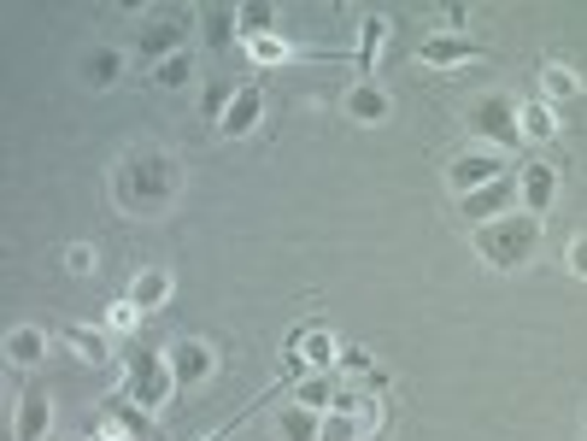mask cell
<instances>
[{"label":"cell","instance_id":"25","mask_svg":"<svg viewBox=\"0 0 587 441\" xmlns=\"http://www.w3.org/2000/svg\"><path fill=\"white\" fill-rule=\"evenodd\" d=\"M188 82H195V59L188 54H170L165 65H153V89L177 95V89H188Z\"/></svg>","mask_w":587,"mask_h":441},{"label":"cell","instance_id":"31","mask_svg":"<svg viewBox=\"0 0 587 441\" xmlns=\"http://www.w3.org/2000/svg\"><path fill=\"white\" fill-rule=\"evenodd\" d=\"M65 271H71V277H89V271H95V247L71 242V247H65Z\"/></svg>","mask_w":587,"mask_h":441},{"label":"cell","instance_id":"11","mask_svg":"<svg viewBox=\"0 0 587 441\" xmlns=\"http://www.w3.org/2000/svg\"><path fill=\"white\" fill-rule=\"evenodd\" d=\"M77 82H82V89H118V82H124V54H118L112 42L82 47V59H77Z\"/></svg>","mask_w":587,"mask_h":441},{"label":"cell","instance_id":"1","mask_svg":"<svg viewBox=\"0 0 587 441\" xmlns=\"http://www.w3.org/2000/svg\"><path fill=\"white\" fill-rule=\"evenodd\" d=\"M182 195V159L165 142H135L112 165V200L130 218H165Z\"/></svg>","mask_w":587,"mask_h":441},{"label":"cell","instance_id":"29","mask_svg":"<svg viewBox=\"0 0 587 441\" xmlns=\"http://www.w3.org/2000/svg\"><path fill=\"white\" fill-rule=\"evenodd\" d=\"M135 324H142V312H135L130 300H112V307H107V330H112V335H130Z\"/></svg>","mask_w":587,"mask_h":441},{"label":"cell","instance_id":"9","mask_svg":"<svg viewBox=\"0 0 587 441\" xmlns=\"http://www.w3.org/2000/svg\"><path fill=\"white\" fill-rule=\"evenodd\" d=\"M552 200H558V165H552V159H529L523 172H517V207L534 212V218H546Z\"/></svg>","mask_w":587,"mask_h":441},{"label":"cell","instance_id":"33","mask_svg":"<svg viewBox=\"0 0 587 441\" xmlns=\"http://www.w3.org/2000/svg\"><path fill=\"white\" fill-rule=\"evenodd\" d=\"M230 36H235V12H212V19H206V42L223 47Z\"/></svg>","mask_w":587,"mask_h":441},{"label":"cell","instance_id":"3","mask_svg":"<svg viewBox=\"0 0 587 441\" xmlns=\"http://www.w3.org/2000/svg\"><path fill=\"white\" fill-rule=\"evenodd\" d=\"M124 395L147 412H159L177 395V377H170V360L159 348H124Z\"/></svg>","mask_w":587,"mask_h":441},{"label":"cell","instance_id":"35","mask_svg":"<svg viewBox=\"0 0 587 441\" xmlns=\"http://www.w3.org/2000/svg\"><path fill=\"white\" fill-rule=\"evenodd\" d=\"M71 441H95V436H71Z\"/></svg>","mask_w":587,"mask_h":441},{"label":"cell","instance_id":"21","mask_svg":"<svg viewBox=\"0 0 587 441\" xmlns=\"http://www.w3.org/2000/svg\"><path fill=\"white\" fill-rule=\"evenodd\" d=\"M7 360L12 365H42L47 360V335L36 324H12L7 330Z\"/></svg>","mask_w":587,"mask_h":441},{"label":"cell","instance_id":"24","mask_svg":"<svg viewBox=\"0 0 587 441\" xmlns=\"http://www.w3.org/2000/svg\"><path fill=\"white\" fill-rule=\"evenodd\" d=\"M335 395H341V388H335L330 377H323V371H306V377L294 383V400H300V406H312V412H330Z\"/></svg>","mask_w":587,"mask_h":441},{"label":"cell","instance_id":"7","mask_svg":"<svg viewBox=\"0 0 587 441\" xmlns=\"http://www.w3.org/2000/svg\"><path fill=\"white\" fill-rule=\"evenodd\" d=\"M165 360H170L177 388H200V383H212V371H218V348L200 342V335H182V342L165 348Z\"/></svg>","mask_w":587,"mask_h":441},{"label":"cell","instance_id":"28","mask_svg":"<svg viewBox=\"0 0 587 441\" xmlns=\"http://www.w3.org/2000/svg\"><path fill=\"white\" fill-rule=\"evenodd\" d=\"M247 54H253L258 65H283V59L294 54V47H288L283 36H253V42H247Z\"/></svg>","mask_w":587,"mask_h":441},{"label":"cell","instance_id":"18","mask_svg":"<svg viewBox=\"0 0 587 441\" xmlns=\"http://www.w3.org/2000/svg\"><path fill=\"white\" fill-rule=\"evenodd\" d=\"M47 423H54V400H47V395H24L19 412H12V441H42Z\"/></svg>","mask_w":587,"mask_h":441},{"label":"cell","instance_id":"5","mask_svg":"<svg viewBox=\"0 0 587 441\" xmlns=\"http://www.w3.org/2000/svg\"><path fill=\"white\" fill-rule=\"evenodd\" d=\"M182 42H188V12L182 7L153 12V19H142V30H135V59L165 65L170 54H182Z\"/></svg>","mask_w":587,"mask_h":441},{"label":"cell","instance_id":"26","mask_svg":"<svg viewBox=\"0 0 587 441\" xmlns=\"http://www.w3.org/2000/svg\"><path fill=\"white\" fill-rule=\"evenodd\" d=\"M383 36H388V24L370 12V19H365V30H358V54H353V65H358V71H370V65H376V47H383Z\"/></svg>","mask_w":587,"mask_h":441},{"label":"cell","instance_id":"20","mask_svg":"<svg viewBox=\"0 0 587 441\" xmlns=\"http://www.w3.org/2000/svg\"><path fill=\"white\" fill-rule=\"evenodd\" d=\"M582 89H587V82H582L576 71H569V65H558V59H552V65H541V100H546V107H564V100H582Z\"/></svg>","mask_w":587,"mask_h":441},{"label":"cell","instance_id":"23","mask_svg":"<svg viewBox=\"0 0 587 441\" xmlns=\"http://www.w3.org/2000/svg\"><path fill=\"white\" fill-rule=\"evenodd\" d=\"M276 7H270V0H241V7H235V30H241V36H276Z\"/></svg>","mask_w":587,"mask_h":441},{"label":"cell","instance_id":"10","mask_svg":"<svg viewBox=\"0 0 587 441\" xmlns=\"http://www.w3.org/2000/svg\"><path fill=\"white\" fill-rule=\"evenodd\" d=\"M100 430L118 436V441H147L153 436V412H147V406H135L130 395H112L107 406H100Z\"/></svg>","mask_w":587,"mask_h":441},{"label":"cell","instance_id":"32","mask_svg":"<svg viewBox=\"0 0 587 441\" xmlns=\"http://www.w3.org/2000/svg\"><path fill=\"white\" fill-rule=\"evenodd\" d=\"M564 265H569V277H582V283H587V230H582V235H569Z\"/></svg>","mask_w":587,"mask_h":441},{"label":"cell","instance_id":"17","mask_svg":"<svg viewBox=\"0 0 587 441\" xmlns=\"http://www.w3.org/2000/svg\"><path fill=\"white\" fill-rule=\"evenodd\" d=\"M388 112H394V100H388L383 82H353L347 89V118L353 124H383Z\"/></svg>","mask_w":587,"mask_h":441},{"label":"cell","instance_id":"27","mask_svg":"<svg viewBox=\"0 0 587 441\" xmlns=\"http://www.w3.org/2000/svg\"><path fill=\"white\" fill-rule=\"evenodd\" d=\"M318 441H365V423L353 412H323V436Z\"/></svg>","mask_w":587,"mask_h":441},{"label":"cell","instance_id":"34","mask_svg":"<svg viewBox=\"0 0 587 441\" xmlns=\"http://www.w3.org/2000/svg\"><path fill=\"white\" fill-rule=\"evenodd\" d=\"M235 423H241V418H235ZM235 423H223V430H218V436H206V441H230V430H235Z\"/></svg>","mask_w":587,"mask_h":441},{"label":"cell","instance_id":"8","mask_svg":"<svg viewBox=\"0 0 587 441\" xmlns=\"http://www.w3.org/2000/svg\"><path fill=\"white\" fill-rule=\"evenodd\" d=\"M517 207V172H506L499 183H488V189H470L458 200V218L464 224H494V218H506Z\"/></svg>","mask_w":587,"mask_h":441},{"label":"cell","instance_id":"2","mask_svg":"<svg viewBox=\"0 0 587 441\" xmlns=\"http://www.w3.org/2000/svg\"><path fill=\"white\" fill-rule=\"evenodd\" d=\"M541 235H546V218L517 207L506 218H494V224H476V260L488 271H523L541 253Z\"/></svg>","mask_w":587,"mask_h":441},{"label":"cell","instance_id":"14","mask_svg":"<svg viewBox=\"0 0 587 441\" xmlns=\"http://www.w3.org/2000/svg\"><path fill=\"white\" fill-rule=\"evenodd\" d=\"M170 288H177V283H170V271H159V265H147V271H135V277H130V288H124V300H130V307L135 312H159L165 307V300H170Z\"/></svg>","mask_w":587,"mask_h":441},{"label":"cell","instance_id":"19","mask_svg":"<svg viewBox=\"0 0 587 441\" xmlns=\"http://www.w3.org/2000/svg\"><path fill=\"white\" fill-rule=\"evenodd\" d=\"M276 436L283 441H318L323 436V412H312V406H283V412H276Z\"/></svg>","mask_w":587,"mask_h":441},{"label":"cell","instance_id":"30","mask_svg":"<svg viewBox=\"0 0 587 441\" xmlns=\"http://www.w3.org/2000/svg\"><path fill=\"white\" fill-rule=\"evenodd\" d=\"M335 365L347 371V377H370V371H376V360H370L365 348H341V353H335Z\"/></svg>","mask_w":587,"mask_h":441},{"label":"cell","instance_id":"13","mask_svg":"<svg viewBox=\"0 0 587 441\" xmlns=\"http://www.w3.org/2000/svg\"><path fill=\"white\" fill-rule=\"evenodd\" d=\"M335 353H341V342L323 324H312V330H294L288 335V360H300L306 371H323V365H335Z\"/></svg>","mask_w":587,"mask_h":441},{"label":"cell","instance_id":"4","mask_svg":"<svg viewBox=\"0 0 587 441\" xmlns=\"http://www.w3.org/2000/svg\"><path fill=\"white\" fill-rule=\"evenodd\" d=\"M517 112H523V107H517V100L511 95H481L476 100V107H470V130L481 135V142H488L494 147V154H517V147H523V124H517Z\"/></svg>","mask_w":587,"mask_h":441},{"label":"cell","instance_id":"15","mask_svg":"<svg viewBox=\"0 0 587 441\" xmlns=\"http://www.w3.org/2000/svg\"><path fill=\"white\" fill-rule=\"evenodd\" d=\"M418 59L423 65H464V59H481V42H470V36H453V30H446V36H423L418 42Z\"/></svg>","mask_w":587,"mask_h":441},{"label":"cell","instance_id":"12","mask_svg":"<svg viewBox=\"0 0 587 441\" xmlns=\"http://www.w3.org/2000/svg\"><path fill=\"white\" fill-rule=\"evenodd\" d=\"M258 118H265V95H258V82H241V95H235V107L223 112L218 135H223V142H241V135L258 130Z\"/></svg>","mask_w":587,"mask_h":441},{"label":"cell","instance_id":"16","mask_svg":"<svg viewBox=\"0 0 587 441\" xmlns=\"http://www.w3.org/2000/svg\"><path fill=\"white\" fill-rule=\"evenodd\" d=\"M65 348H71L82 365H95V371H107V365H112V330H95V324H65Z\"/></svg>","mask_w":587,"mask_h":441},{"label":"cell","instance_id":"6","mask_svg":"<svg viewBox=\"0 0 587 441\" xmlns=\"http://www.w3.org/2000/svg\"><path fill=\"white\" fill-rule=\"evenodd\" d=\"M506 172H511V159H506V154H494V147H476V154H464V159L446 165V189L464 200L470 189H488V183H499Z\"/></svg>","mask_w":587,"mask_h":441},{"label":"cell","instance_id":"22","mask_svg":"<svg viewBox=\"0 0 587 441\" xmlns=\"http://www.w3.org/2000/svg\"><path fill=\"white\" fill-rule=\"evenodd\" d=\"M517 124H523V142L546 147L552 135H558V107H546V100H529V107L517 112Z\"/></svg>","mask_w":587,"mask_h":441}]
</instances>
